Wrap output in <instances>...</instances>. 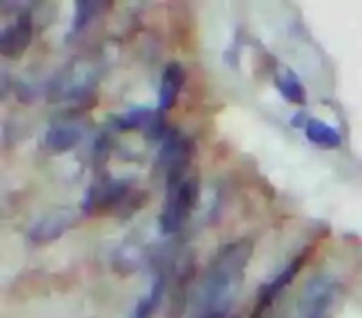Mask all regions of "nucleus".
Listing matches in <instances>:
<instances>
[{
    "label": "nucleus",
    "mask_w": 362,
    "mask_h": 318,
    "mask_svg": "<svg viewBox=\"0 0 362 318\" xmlns=\"http://www.w3.org/2000/svg\"><path fill=\"white\" fill-rule=\"evenodd\" d=\"M81 138V131L76 129L74 124H53L44 136V144L46 148L55 151V153H62V151H68L72 148L76 142Z\"/></svg>",
    "instance_id": "9d476101"
},
{
    "label": "nucleus",
    "mask_w": 362,
    "mask_h": 318,
    "mask_svg": "<svg viewBox=\"0 0 362 318\" xmlns=\"http://www.w3.org/2000/svg\"><path fill=\"white\" fill-rule=\"evenodd\" d=\"M155 118V112L148 107H134L124 114H120L116 118V126L118 129H146L151 124V120Z\"/></svg>",
    "instance_id": "ddd939ff"
},
{
    "label": "nucleus",
    "mask_w": 362,
    "mask_h": 318,
    "mask_svg": "<svg viewBox=\"0 0 362 318\" xmlns=\"http://www.w3.org/2000/svg\"><path fill=\"white\" fill-rule=\"evenodd\" d=\"M164 290H166V275H160L158 279L153 281L151 293H148V295H144V297L138 301V305H136L134 314L129 316V318H151V316H153V312L158 310V305H160L162 297H164Z\"/></svg>",
    "instance_id": "f8f14e48"
},
{
    "label": "nucleus",
    "mask_w": 362,
    "mask_h": 318,
    "mask_svg": "<svg viewBox=\"0 0 362 318\" xmlns=\"http://www.w3.org/2000/svg\"><path fill=\"white\" fill-rule=\"evenodd\" d=\"M253 255V242L251 240H236L229 242L218 251L214 261L210 264L205 273L203 285H201V301H199V314L205 312H221L227 314L229 305L234 303L236 293L243 283V275L247 269V261Z\"/></svg>",
    "instance_id": "f257e3e1"
},
{
    "label": "nucleus",
    "mask_w": 362,
    "mask_h": 318,
    "mask_svg": "<svg viewBox=\"0 0 362 318\" xmlns=\"http://www.w3.org/2000/svg\"><path fill=\"white\" fill-rule=\"evenodd\" d=\"M166 190H168V196L160 214V231L175 233L186 223V218L190 216V211L199 199V183L197 179L188 177L186 181H181L179 185H173V188H166Z\"/></svg>",
    "instance_id": "f03ea898"
},
{
    "label": "nucleus",
    "mask_w": 362,
    "mask_h": 318,
    "mask_svg": "<svg viewBox=\"0 0 362 318\" xmlns=\"http://www.w3.org/2000/svg\"><path fill=\"white\" fill-rule=\"evenodd\" d=\"M275 86H277L279 94L286 100H291L293 105H305V100H308L305 88H303V83L299 81V76L293 70L281 68L275 74Z\"/></svg>",
    "instance_id": "9b49d317"
},
{
    "label": "nucleus",
    "mask_w": 362,
    "mask_h": 318,
    "mask_svg": "<svg viewBox=\"0 0 362 318\" xmlns=\"http://www.w3.org/2000/svg\"><path fill=\"white\" fill-rule=\"evenodd\" d=\"M33 40V16L29 9H24L16 16V20L3 29V37H0V50L9 59L20 57L24 50L29 48Z\"/></svg>",
    "instance_id": "20e7f679"
},
{
    "label": "nucleus",
    "mask_w": 362,
    "mask_h": 318,
    "mask_svg": "<svg viewBox=\"0 0 362 318\" xmlns=\"http://www.w3.org/2000/svg\"><path fill=\"white\" fill-rule=\"evenodd\" d=\"M303 129H305L308 140L313 142V144H317V146H321V148H339L343 144V136L334 126L323 122V120L308 118Z\"/></svg>",
    "instance_id": "1a4fd4ad"
},
{
    "label": "nucleus",
    "mask_w": 362,
    "mask_h": 318,
    "mask_svg": "<svg viewBox=\"0 0 362 318\" xmlns=\"http://www.w3.org/2000/svg\"><path fill=\"white\" fill-rule=\"evenodd\" d=\"M303 261H305V253H299L295 259L288 261V266L284 269L279 275H275L267 285H262V290L257 293V303H255V307H253V318H262V316L269 312V307L273 305V301L277 299V295H279L286 285L293 283V279L297 277V273H299L301 266H303Z\"/></svg>",
    "instance_id": "39448f33"
},
{
    "label": "nucleus",
    "mask_w": 362,
    "mask_h": 318,
    "mask_svg": "<svg viewBox=\"0 0 362 318\" xmlns=\"http://www.w3.org/2000/svg\"><path fill=\"white\" fill-rule=\"evenodd\" d=\"M100 9H105V5H100V3H76V7H74V22H72V33H74V31H81L83 26H86Z\"/></svg>",
    "instance_id": "4468645a"
},
{
    "label": "nucleus",
    "mask_w": 362,
    "mask_h": 318,
    "mask_svg": "<svg viewBox=\"0 0 362 318\" xmlns=\"http://www.w3.org/2000/svg\"><path fill=\"white\" fill-rule=\"evenodd\" d=\"M186 83V70L179 61H170L164 72H162V81H160V96H158V112H168L175 107V102L179 98V92Z\"/></svg>",
    "instance_id": "0eeeda50"
},
{
    "label": "nucleus",
    "mask_w": 362,
    "mask_h": 318,
    "mask_svg": "<svg viewBox=\"0 0 362 318\" xmlns=\"http://www.w3.org/2000/svg\"><path fill=\"white\" fill-rule=\"evenodd\" d=\"M334 281L327 279V277H317L315 281H310L305 285V290L299 297V303H297V312L301 318H308L313 312L317 310H323V307H329L332 301H334Z\"/></svg>",
    "instance_id": "423d86ee"
},
{
    "label": "nucleus",
    "mask_w": 362,
    "mask_h": 318,
    "mask_svg": "<svg viewBox=\"0 0 362 318\" xmlns=\"http://www.w3.org/2000/svg\"><path fill=\"white\" fill-rule=\"evenodd\" d=\"M132 194V185L127 181H100L90 185V190L86 194L83 207L86 211H96V214H105L110 209H118L124 205V201Z\"/></svg>",
    "instance_id": "7ed1b4c3"
},
{
    "label": "nucleus",
    "mask_w": 362,
    "mask_h": 318,
    "mask_svg": "<svg viewBox=\"0 0 362 318\" xmlns=\"http://www.w3.org/2000/svg\"><path fill=\"white\" fill-rule=\"evenodd\" d=\"M308 318H332V314H329V307H323V310H317V312H313Z\"/></svg>",
    "instance_id": "2eb2a0df"
},
{
    "label": "nucleus",
    "mask_w": 362,
    "mask_h": 318,
    "mask_svg": "<svg viewBox=\"0 0 362 318\" xmlns=\"http://www.w3.org/2000/svg\"><path fill=\"white\" fill-rule=\"evenodd\" d=\"M74 214L70 209H59L53 211V214L44 216L29 233V237L33 242H50V240H57V237L70 227Z\"/></svg>",
    "instance_id": "6e6552de"
}]
</instances>
